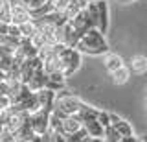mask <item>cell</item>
<instances>
[{"mask_svg": "<svg viewBox=\"0 0 147 142\" xmlns=\"http://www.w3.org/2000/svg\"><path fill=\"white\" fill-rule=\"evenodd\" d=\"M76 50L81 52L83 56H103L110 50V46L103 31H99L98 28H92L77 41Z\"/></svg>", "mask_w": 147, "mask_h": 142, "instance_id": "6da1fadb", "label": "cell"}, {"mask_svg": "<svg viewBox=\"0 0 147 142\" xmlns=\"http://www.w3.org/2000/svg\"><path fill=\"white\" fill-rule=\"evenodd\" d=\"M53 50L59 57V63H61V74L64 77H70L74 76L77 70L81 68V61H83V54L77 52L76 48H68L61 43H55L53 44Z\"/></svg>", "mask_w": 147, "mask_h": 142, "instance_id": "7a4b0ae2", "label": "cell"}, {"mask_svg": "<svg viewBox=\"0 0 147 142\" xmlns=\"http://www.w3.org/2000/svg\"><path fill=\"white\" fill-rule=\"evenodd\" d=\"M81 100L77 98L76 94H72L70 90L63 89L57 92V98H55V107H53V114L57 118H64V116H72L79 111L81 107Z\"/></svg>", "mask_w": 147, "mask_h": 142, "instance_id": "3957f363", "label": "cell"}, {"mask_svg": "<svg viewBox=\"0 0 147 142\" xmlns=\"http://www.w3.org/2000/svg\"><path fill=\"white\" fill-rule=\"evenodd\" d=\"M85 10L88 11L92 22H94V26L98 28L99 31H103V33H107L109 31V2L107 0H92L85 6Z\"/></svg>", "mask_w": 147, "mask_h": 142, "instance_id": "277c9868", "label": "cell"}, {"mask_svg": "<svg viewBox=\"0 0 147 142\" xmlns=\"http://www.w3.org/2000/svg\"><path fill=\"white\" fill-rule=\"evenodd\" d=\"M50 114L44 109H37V111L30 113V126L37 135H44L46 131L50 129Z\"/></svg>", "mask_w": 147, "mask_h": 142, "instance_id": "5b68a950", "label": "cell"}, {"mask_svg": "<svg viewBox=\"0 0 147 142\" xmlns=\"http://www.w3.org/2000/svg\"><path fill=\"white\" fill-rule=\"evenodd\" d=\"M57 41L68 48H76L77 41H79V35L76 33V30H74L70 20H66L64 24H61L57 28Z\"/></svg>", "mask_w": 147, "mask_h": 142, "instance_id": "8992f818", "label": "cell"}, {"mask_svg": "<svg viewBox=\"0 0 147 142\" xmlns=\"http://www.w3.org/2000/svg\"><path fill=\"white\" fill-rule=\"evenodd\" d=\"M70 22H72V26H74V30H76V33L79 35V39L83 37V35L86 33L88 30H92V28H96L94 26V22H92V19H90V15H88V11L83 7V10L77 13L74 19H70Z\"/></svg>", "mask_w": 147, "mask_h": 142, "instance_id": "52a82bcc", "label": "cell"}, {"mask_svg": "<svg viewBox=\"0 0 147 142\" xmlns=\"http://www.w3.org/2000/svg\"><path fill=\"white\" fill-rule=\"evenodd\" d=\"M37 94V102H39V109H44V111L52 113L53 107H55V98H57V92H53V90L50 89H39L35 90Z\"/></svg>", "mask_w": 147, "mask_h": 142, "instance_id": "ba28073f", "label": "cell"}, {"mask_svg": "<svg viewBox=\"0 0 147 142\" xmlns=\"http://www.w3.org/2000/svg\"><path fill=\"white\" fill-rule=\"evenodd\" d=\"M31 19L33 17H31V11L28 6H24V4H11V22L13 24L20 26Z\"/></svg>", "mask_w": 147, "mask_h": 142, "instance_id": "9c48e42d", "label": "cell"}, {"mask_svg": "<svg viewBox=\"0 0 147 142\" xmlns=\"http://www.w3.org/2000/svg\"><path fill=\"white\" fill-rule=\"evenodd\" d=\"M46 81H48V74L44 72V68H37V70H33V74H31V77L28 79V87H30L31 90H39V89H44L46 87Z\"/></svg>", "mask_w": 147, "mask_h": 142, "instance_id": "30bf717a", "label": "cell"}, {"mask_svg": "<svg viewBox=\"0 0 147 142\" xmlns=\"http://www.w3.org/2000/svg\"><path fill=\"white\" fill-rule=\"evenodd\" d=\"M127 68L131 70V74H136V76H142L147 72V57L142 56V54H136L129 59V65Z\"/></svg>", "mask_w": 147, "mask_h": 142, "instance_id": "8fae6325", "label": "cell"}, {"mask_svg": "<svg viewBox=\"0 0 147 142\" xmlns=\"http://www.w3.org/2000/svg\"><path fill=\"white\" fill-rule=\"evenodd\" d=\"M81 122L77 120L76 116H64V118H61V135H64V137H68V135H72V133H76L77 129H81Z\"/></svg>", "mask_w": 147, "mask_h": 142, "instance_id": "7c38bea8", "label": "cell"}, {"mask_svg": "<svg viewBox=\"0 0 147 142\" xmlns=\"http://www.w3.org/2000/svg\"><path fill=\"white\" fill-rule=\"evenodd\" d=\"M103 65H105V68H107V72H112V70H116V68L123 67L125 61H123L121 56H118V54H114V52L109 50L107 54H103Z\"/></svg>", "mask_w": 147, "mask_h": 142, "instance_id": "4fadbf2b", "label": "cell"}, {"mask_svg": "<svg viewBox=\"0 0 147 142\" xmlns=\"http://www.w3.org/2000/svg\"><path fill=\"white\" fill-rule=\"evenodd\" d=\"M110 77H112V83H116V85H125L127 81H129V77H131V70L123 65V67H119L116 68V70H112V72H109Z\"/></svg>", "mask_w": 147, "mask_h": 142, "instance_id": "5bb4252c", "label": "cell"}, {"mask_svg": "<svg viewBox=\"0 0 147 142\" xmlns=\"http://www.w3.org/2000/svg\"><path fill=\"white\" fill-rule=\"evenodd\" d=\"M83 127H85V131L88 133V137H103V133H105V127L98 122V118H92V120L83 122Z\"/></svg>", "mask_w": 147, "mask_h": 142, "instance_id": "9a60e30c", "label": "cell"}, {"mask_svg": "<svg viewBox=\"0 0 147 142\" xmlns=\"http://www.w3.org/2000/svg\"><path fill=\"white\" fill-rule=\"evenodd\" d=\"M112 127L119 133V137H131V135H134V129H132V126H131L127 120H123V118H119V120L114 124Z\"/></svg>", "mask_w": 147, "mask_h": 142, "instance_id": "2e32d148", "label": "cell"}, {"mask_svg": "<svg viewBox=\"0 0 147 142\" xmlns=\"http://www.w3.org/2000/svg\"><path fill=\"white\" fill-rule=\"evenodd\" d=\"M18 28H20V35H22V39H30L31 35H33L35 31H37V22L31 19V20L24 22V24H20Z\"/></svg>", "mask_w": 147, "mask_h": 142, "instance_id": "e0dca14e", "label": "cell"}, {"mask_svg": "<svg viewBox=\"0 0 147 142\" xmlns=\"http://www.w3.org/2000/svg\"><path fill=\"white\" fill-rule=\"evenodd\" d=\"M119 133L114 129L112 126H109V127H105V133H103V140L105 142H119Z\"/></svg>", "mask_w": 147, "mask_h": 142, "instance_id": "ac0fdd59", "label": "cell"}, {"mask_svg": "<svg viewBox=\"0 0 147 142\" xmlns=\"http://www.w3.org/2000/svg\"><path fill=\"white\" fill-rule=\"evenodd\" d=\"M86 139H88V133L85 131V127H81V129H77L76 133H72V135L66 137L68 142H83V140H86Z\"/></svg>", "mask_w": 147, "mask_h": 142, "instance_id": "d6986e66", "label": "cell"}, {"mask_svg": "<svg viewBox=\"0 0 147 142\" xmlns=\"http://www.w3.org/2000/svg\"><path fill=\"white\" fill-rule=\"evenodd\" d=\"M98 122H99L103 127H109V126H110V116H109V111H99V113H98Z\"/></svg>", "mask_w": 147, "mask_h": 142, "instance_id": "ffe728a7", "label": "cell"}, {"mask_svg": "<svg viewBox=\"0 0 147 142\" xmlns=\"http://www.w3.org/2000/svg\"><path fill=\"white\" fill-rule=\"evenodd\" d=\"M119 142H138V139H136V135H131V137H121Z\"/></svg>", "mask_w": 147, "mask_h": 142, "instance_id": "44dd1931", "label": "cell"}, {"mask_svg": "<svg viewBox=\"0 0 147 142\" xmlns=\"http://www.w3.org/2000/svg\"><path fill=\"white\" fill-rule=\"evenodd\" d=\"M138 142H147V135H136Z\"/></svg>", "mask_w": 147, "mask_h": 142, "instance_id": "7402d4cb", "label": "cell"}, {"mask_svg": "<svg viewBox=\"0 0 147 142\" xmlns=\"http://www.w3.org/2000/svg\"><path fill=\"white\" fill-rule=\"evenodd\" d=\"M118 4H131V2H134V0H116Z\"/></svg>", "mask_w": 147, "mask_h": 142, "instance_id": "603a6c76", "label": "cell"}, {"mask_svg": "<svg viewBox=\"0 0 147 142\" xmlns=\"http://www.w3.org/2000/svg\"><path fill=\"white\" fill-rule=\"evenodd\" d=\"M79 2L83 4V6H86V4H88V2H92V0H79Z\"/></svg>", "mask_w": 147, "mask_h": 142, "instance_id": "cb8c5ba5", "label": "cell"}, {"mask_svg": "<svg viewBox=\"0 0 147 142\" xmlns=\"http://www.w3.org/2000/svg\"><path fill=\"white\" fill-rule=\"evenodd\" d=\"M145 114H147V105H145Z\"/></svg>", "mask_w": 147, "mask_h": 142, "instance_id": "d4e9b609", "label": "cell"}, {"mask_svg": "<svg viewBox=\"0 0 147 142\" xmlns=\"http://www.w3.org/2000/svg\"><path fill=\"white\" fill-rule=\"evenodd\" d=\"M145 100H147V94H145Z\"/></svg>", "mask_w": 147, "mask_h": 142, "instance_id": "484cf974", "label": "cell"}]
</instances>
